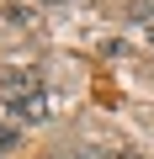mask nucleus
Wrapping results in <instances>:
<instances>
[{
  "instance_id": "1",
  "label": "nucleus",
  "mask_w": 154,
  "mask_h": 159,
  "mask_svg": "<svg viewBox=\"0 0 154 159\" xmlns=\"http://www.w3.org/2000/svg\"><path fill=\"white\" fill-rule=\"evenodd\" d=\"M16 122H48V90H27V96H11L6 101Z\"/></svg>"
},
{
  "instance_id": "2",
  "label": "nucleus",
  "mask_w": 154,
  "mask_h": 159,
  "mask_svg": "<svg viewBox=\"0 0 154 159\" xmlns=\"http://www.w3.org/2000/svg\"><path fill=\"white\" fill-rule=\"evenodd\" d=\"M0 90H6V96L37 90V69H32V64H6V69H0Z\"/></svg>"
},
{
  "instance_id": "3",
  "label": "nucleus",
  "mask_w": 154,
  "mask_h": 159,
  "mask_svg": "<svg viewBox=\"0 0 154 159\" xmlns=\"http://www.w3.org/2000/svg\"><path fill=\"white\" fill-rule=\"evenodd\" d=\"M32 21H37V16H32L27 6H0V27H11V32H16V27H32Z\"/></svg>"
},
{
  "instance_id": "4",
  "label": "nucleus",
  "mask_w": 154,
  "mask_h": 159,
  "mask_svg": "<svg viewBox=\"0 0 154 159\" xmlns=\"http://www.w3.org/2000/svg\"><path fill=\"white\" fill-rule=\"evenodd\" d=\"M0 148H16V127L11 122H0Z\"/></svg>"
},
{
  "instance_id": "5",
  "label": "nucleus",
  "mask_w": 154,
  "mask_h": 159,
  "mask_svg": "<svg viewBox=\"0 0 154 159\" xmlns=\"http://www.w3.org/2000/svg\"><path fill=\"white\" fill-rule=\"evenodd\" d=\"M106 159H138V154H128V148H112V154H106Z\"/></svg>"
},
{
  "instance_id": "6",
  "label": "nucleus",
  "mask_w": 154,
  "mask_h": 159,
  "mask_svg": "<svg viewBox=\"0 0 154 159\" xmlns=\"http://www.w3.org/2000/svg\"><path fill=\"white\" fill-rule=\"evenodd\" d=\"M48 6H69V0H48Z\"/></svg>"
},
{
  "instance_id": "7",
  "label": "nucleus",
  "mask_w": 154,
  "mask_h": 159,
  "mask_svg": "<svg viewBox=\"0 0 154 159\" xmlns=\"http://www.w3.org/2000/svg\"><path fill=\"white\" fill-rule=\"evenodd\" d=\"M149 43H154V32H149Z\"/></svg>"
}]
</instances>
